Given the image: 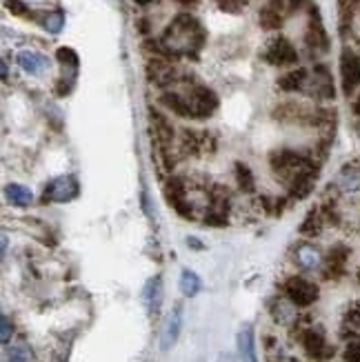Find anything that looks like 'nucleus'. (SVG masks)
<instances>
[{
  "mask_svg": "<svg viewBox=\"0 0 360 362\" xmlns=\"http://www.w3.org/2000/svg\"><path fill=\"white\" fill-rule=\"evenodd\" d=\"M56 58L60 60V65L69 69V71H78V54L71 49V47H60L56 52Z\"/></svg>",
  "mask_w": 360,
  "mask_h": 362,
  "instance_id": "f704fd0d",
  "label": "nucleus"
},
{
  "mask_svg": "<svg viewBox=\"0 0 360 362\" xmlns=\"http://www.w3.org/2000/svg\"><path fill=\"white\" fill-rule=\"evenodd\" d=\"M260 204H262V209L272 214V216H280L285 211L287 207V200L285 198H278V196H262L260 198Z\"/></svg>",
  "mask_w": 360,
  "mask_h": 362,
  "instance_id": "72a5a7b5",
  "label": "nucleus"
},
{
  "mask_svg": "<svg viewBox=\"0 0 360 362\" xmlns=\"http://www.w3.org/2000/svg\"><path fill=\"white\" fill-rule=\"evenodd\" d=\"M352 112H354V116L360 120V93H358V96L352 100Z\"/></svg>",
  "mask_w": 360,
  "mask_h": 362,
  "instance_id": "a19ab883",
  "label": "nucleus"
},
{
  "mask_svg": "<svg viewBox=\"0 0 360 362\" xmlns=\"http://www.w3.org/2000/svg\"><path fill=\"white\" fill-rule=\"evenodd\" d=\"M216 140L207 132H194V129H185L180 140H178V151L182 156H202L207 151H214Z\"/></svg>",
  "mask_w": 360,
  "mask_h": 362,
  "instance_id": "ddd939ff",
  "label": "nucleus"
},
{
  "mask_svg": "<svg viewBox=\"0 0 360 362\" xmlns=\"http://www.w3.org/2000/svg\"><path fill=\"white\" fill-rule=\"evenodd\" d=\"M340 336L345 340H360V303H352L342 313Z\"/></svg>",
  "mask_w": 360,
  "mask_h": 362,
  "instance_id": "393cba45",
  "label": "nucleus"
},
{
  "mask_svg": "<svg viewBox=\"0 0 360 362\" xmlns=\"http://www.w3.org/2000/svg\"><path fill=\"white\" fill-rule=\"evenodd\" d=\"M287 362H301V360H296V358H289Z\"/></svg>",
  "mask_w": 360,
  "mask_h": 362,
  "instance_id": "49530a36",
  "label": "nucleus"
},
{
  "mask_svg": "<svg viewBox=\"0 0 360 362\" xmlns=\"http://www.w3.org/2000/svg\"><path fill=\"white\" fill-rule=\"evenodd\" d=\"M287 13H289V5H287V0H269L267 5H265L258 13V23L262 29H267V31H276L283 27L285 18H287Z\"/></svg>",
  "mask_w": 360,
  "mask_h": 362,
  "instance_id": "f3484780",
  "label": "nucleus"
},
{
  "mask_svg": "<svg viewBox=\"0 0 360 362\" xmlns=\"http://www.w3.org/2000/svg\"><path fill=\"white\" fill-rule=\"evenodd\" d=\"M233 176H236L238 189L245 194H254L256 192V178H254V171L249 169L245 163H236L233 165Z\"/></svg>",
  "mask_w": 360,
  "mask_h": 362,
  "instance_id": "c85d7f7f",
  "label": "nucleus"
},
{
  "mask_svg": "<svg viewBox=\"0 0 360 362\" xmlns=\"http://www.w3.org/2000/svg\"><path fill=\"white\" fill-rule=\"evenodd\" d=\"M342 360L345 362H360V340H349L345 351H342Z\"/></svg>",
  "mask_w": 360,
  "mask_h": 362,
  "instance_id": "e433bc0d",
  "label": "nucleus"
},
{
  "mask_svg": "<svg viewBox=\"0 0 360 362\" xmlns=\"http://www.w3.org/2000/svg\"><path fill=\"white\" fill-rule=\"evenodd\" d=\"M163 194L180 218H194V204L190 202V185L182 176H169L163 185Z\"/></svg>",
  "mask_w": 360,
  "mask_h": 362,
  "instance_id": "423d86ee",
  "label": "nucleus"
},
{
  "mask_svg": "<svg viewBox=\"0 0 360 362\" xmlns=\"http://www.w3.org/2000/svg\"><path fill=\"white\" fill-rule=\"evenodd\" d=\"M5 194H7L9 202L16 204V207H21V209L29 207L31 200H34V194H31V189H27L25 185H18V182L7 185L5 187Z\"/></svg>",
  "mask_w": 360,
  "mask_h": 362,
  "instance_id": "cd10ccee",
  "label": "nucleus"
},
{
  "mask_svg": "<svg viewBox=\"0 0 360 362\" xmlns=\"http://www.w3.org/2000/svg\"><path fill=\"white\" fill-rule=\"evenodd\" d=\"M161 40L165 42L167 49L176 56V60L182 56L196 58L198 52L202 49V45L207 40V31L202 29L200 21L194 13L180 11L176 18L169 23Z\"/></svg>",
  "mask_w": 360,
  "mask_h": 362,
  "instance_id": "f03ea898",
  "label": "nucleus"
},
{
  "mask_svg": "<svg viewBox=\"0 0 360 362\" xmlns=\"http://www.w3.org/2000/svg\"><path fill=\"white\" fill-rule=\"evenodd\" d=\"M187 245H192L194 249H200V245H198V240H196V238H190V240H187Z\"/></svg>",
  "mask_w": 360,
  "mask_h": 362,
  "instance_id": "37998d69",
  "label": "nucleus"
},
{
  "mask_svg": "<svg viewBox=\"0 0 360 362\" xmlns=\"http://www.w3.org/2000/svg\"><path fill=\"white\" fill-rule=\"evenodd\" d=\"M187 100L192 105V112H194V118L200 120V118H209L216 109H218V96L216 91L207 85H200V83H192L190 89L185 91Z\"/></svg>",
  "mask_w": 360,
  "mask_h": 362,
  "instance_id": "1a4fd4ad",
  "label": "nucleus"
},
{
  "mask_svg": "<svg viewBox=\"0 0 360 362\" xmlns=\"http://www.w3.org/2000/svg\"><path fill=\"white\" fill-rule=\"evenodd\" d=\"M163 298H165V289H163V278L161 276H153L147 287L143 291V300H145V307L149 311V316H158L161 313V307H163Z\"/></svg>",
  "mask_w": 360,
  "mask_h": 362,
  "instance_id": "4be33fe9",
  "label": "nucleus"
},
{
  "mask_svg": "<svg viewBox=\"0 0 360 362\" xmlns=\"http://www.w3.org/2000/svg\"><path fill=\"white\" fill-rule=\"evenodd\" d=\"M18 65L25 74L36 76V78L50 71V60H47V56H42L40 52H34V49H23L18 54Z\"/></svg>",
  "mask_w": 360,
  "mask_h": 362,
  "instance_id": "aec40b11",
  "label": "nucleus"
},
{
  "mask_svg": "<svg viewBox=\"0 0 360 362\" xmlns=\"http://www.w3.org/2000/svg\"><path fill=\"white\" fill-rule=\"evenodd\" d=\"M42 27L50 31V34H60L62 27H65V13H62L60 9H54V11H47L42 13Z\"/></svg>",
  "mask_w": 360,
  "mask_h": 362,
  "instance_id": "7c9ffc66",
  "label": "nucleus"
},
{
  "mask_svg": "<svg viewBox=\"0 0 360 362\" xmlns=\"http://www.w3.org/2000/svg\"><path fill=\"white\" fill-rule=\"evenodd\" d=\"M161 105L165 109H169V112L174 116H178V118H194L192 105H190V100H187L185 93L167 89V91H163V96H161Z\"/></svg>",
  "mask_w": 360,
  "mask_h": 362,
  "instance_id": "412c9836",
  "label": "nucleus"
},
{
  "mask_svg": "<svg viewBox=\"0 0 360 362\" xmlns=\"http://www.w3.org/2000/svg\"><path fill=\"white\" fill-rule=\"evenodd\" d=\"M307 78H309V69L305 67H294L291 71L283 74L278 78V89L285 91V93H296V91H305L307 85Z\"/></svg>",
  "mask_w": 360,
  "mask_h": 362,
  "instance_id": "b1692460",
  "label": "nucleus"
},
{
  "mask_svg": "<svg viewBox=\"0 0 360 362\" xmlns=\"http://www.w3.org/2000/svg\"><path fill=\"white\" fill-rule=\"evenodd\" d=\"M325 227H330L327 225V220H325V216H323V211H320V207H314L311 209L307 216H305V220L301 223V235H305V238H318V235L325 231Z\"/></svg>",
  "mask_w": 360,
  "mask_h": 362,
  "instance_id": "a878e982",
  "label": "nucleus"
},
{
  "mask_svg": "<svg viewBox=\"0 0 360 362\" xmlns=\"http://www.w3.org/2000/svg\"><path fill=\"white\" fill-rule=\"evenodd\" d=\"M7 251V235H3V254Z\"/></svg>",
  "mask_w": 360,
  "mask_h": 362,
  "instance_id": "c03bdc74",
  "label": "nucleus"
},
{
  "mask_svg": "<svg viewBox=\"0 0 360 362\" xmlns=\"http://www.w3.org/2000/svg\"><path fill=\"white\" fill-rule=\"evenodd\" d=\"M296 305H291L287 298H278V300H274L269 305V311H272V318L280 325H296L298 322V313H296Z\"/></svg>",
  "mask_w": 360,
  "mask_h": 362,
  "instance_id": "bb28decb",
  "label": "nucleus"
},
{
  "mask_svg": "<svg viewBox=\"0 0 360 362\" xmlns=\"http://www.w3.org/2000/svg\"><path fill=\"white\" fill-rule=\"evenodd\" d=\"M236 349H238L240 362H258V356H256V338H254L252 325H245L240 332H238V336H236Z\"/></svg>",
  "mask_w": 360,
  "mask_h": 362,
  "instance_id": "5701e85b",
  "label": "nucleus"
},
{
  "mask_svg": "<svg viewBox=\"0 0 360 362\" xmlns=\"http://www.w3.org/2000/svg\"><path fill=\"white\" fill-rule=\"evenodd\" d=\"M11 336H13V322L9 320V316H3V334H0V340H3L5 347L9 344Z\"/></svg>",
  "mask_w": 360,
  "mask_h": 362,
  "instance_id": "58836bf2",
  "label": "nucleus"
},
{
  "mask_svg": "<svg viewBox=\"0 0 360 362\" xmlns=\"http://www.w3.org/2000/svg\"><path fill=\"white\" fill-rule=\"evenodd\" d=\"M78 196V180L74 176H58L42 192V202H69Z\"/></svg>",
  "mask_w": 360,
  "mask_h": 362,
  "instance_id": "dca6fc26",
  "label": "nucleus"
},
{
  "mask_svg": "<svg viewBox=\"0 0 360 362\" xmlns=\"http://www.w3.org/2000/svg\"><path fill=\"white\" fill-rule=\"evenodd\" d=\"M3 362H31V349L27 344H13L11 349L5 351Z\"/></svg>",
  "mask_w": 360,
  "mask_h": 362,
  "instance_id": "473e14b6",
  "label": "nucleus"
},
{
  "mask_svg": "<svg viewBox=\"0 0 360 362\" xmlns=\"http://www.w3.org/2000/svg\"><path fill=\"white\" fill-rule=\"evenodd\" d=\"M227 362H231V360H227Z\"/></svg>",
  "mask_w": 360,
  "mask_h": 362,
  "instance_id": "de8ad7c7",
  "label": "nucleus"
},
{
  "mask_svg": "<svg viewBox=\"0 0 360 362\" xmlns=\"http://www.w3.org/2000/svg\"><path fill=\"white\" fill-rule=\"evenodd\" d=\"M305 45L307 49L314 56H323L330 52V36H327L320 11L311 5L309 7V23H307V31H305Z\"/></svg>",
  "mask_w": 360,
  "mask_h": 362,
  "instance_id": "9d476101",
  "label": "nucleus"
},
{
  "mask_svg": "<svg viewBox=\"0 0 360 362\" xmlns=\"http://www.w3.org/2000/svg\"><path fill=\"white\" fill-rule=\"evenodd\" d=\"M5 7L13 13V16H21V18H27V21H42V16L31 11L25 3H21V0H7Z\"/></svg>",
  "mask_w": 360,
  "mask_h": 362,
  "instance_id": "2f4dec72",
  "label": "nucleus"
},
{
  "mask_svg": "<svg viewBox=\"0 0 360 362\" xmlns=\"http://www.w3.org/2000/svg\"><path fill=\"white\" fill-rule=\"evenodd\" d=\"M307 3V0H287V5H289V11H298L303 5Z\"/></svg>",
  "mask_w": 360,
  "mask_h": 362,
  "instance_id": "ea45409f",
  "label": "nucleus"
},
{
  "mask_svg": "<svg viewBox=\"0 0 360 362\" xmlns=\"http://www.w3.org/2000/svg\"><path fill=\"white\" fill-rule=\"evenodd\" d=\"M294 260H296V264H298L303 272H320L323 264H325L323 251L314 243H303V245L296 247Z\"/></svg>",
  "mask_w": 360,
  "mask_h": 362,
  "instance_id": "a211bd4d",
  "label": "nucleus"
},
{
  "mask_svg": "<svg viewBox=\"0 0 360 362\" xmlns=\"http://www.w3.org/2000/svg\"><path fill=\"white\" fill-rule=\"evenodd\" d=\"M149 127H151L156 147L171 149V145H174V140H176V129H174V124L169 122V118L153 107L149 109Z\"/></svg>",
  "mask_w": 360,
  "mask_h": 362,
  "instance_id": "4468645a",
  "label": "nucleus"
},
{
  "mask_svg": "<svg viewBox=\"0 0 360 362\" xmlns=\"http://www.w3.org/2000/svg\"><path fill=\"white\" fill-rule=\"evenodd\" d=\"M180 293L182 296H187V298H194L198 291H200V287H202V282H200V278H198V274H194L192 269H182V274H180Z\"/></svg>",
  "mask_w": 360,
  "mask_h": 362,
  "instance_id": "c756f323",
  "label": "nucleus"
},
{
  "mask_svg": "<svg viewBox=\"0 0 360 362\" xmlns=\"http://www.w3.org/2000/svg\"><path fill=\"white\" fill-rule=\"evenodd\" d=\"M202 220H205V225H209V227H225V225H227V214H221V211H207Z\"/></svg>",
  "mask_w": 360,
  "mask_h": 362,
  "instance_id": "4c0bfd02",
  "label": "nucleus"
},
{
  "mask_svg": "<svg viewBox=\"0 0 360 362\" xmlns=\"http://www.w3.org/2000/svg\"><path fill=\"white\" fill-rule=\"evenodd\" d=\"M274 176L289 189L291 200H303L311 194L318 178V160L311 153L296 149H276L269 156Z\"/></svg>",
  "mask_w": 360,
  "mask_h": 362,
  "instance_id": "f257e3e1",
  "label": "nucleus"
},
{
  "mask_svg": "<svg viewBox=\"0 0 360 362\" xmlns=\"http://www.w3.org/2000/svg\"><path fill=\"white\" fill-rule=\"evenodd\" d=\"M349 258H352V249L347 245H334L330 249V254L325 256V264H323V278L325 280H340L349 269Z\"/></svg>",
  "mask_w": 360,
  "mask_h": 362,
  "instance_id": "9b49d317",
  "label": "nucleus"
},
{
  "mask_svg": "<svg viewBox=\"0 0 360 362\" xmlns=\"http://www.w3.org/2000/svg\"><path fill=\"white\" fill-rule=\"evenodd\" d=\"M330 189H334V194L338 196L360 194V160H354V163H347L345 167H340L338 176L334 178V185H330Z\"/></svg>",
  "mask_w": 360,
  "mask_h": 362,
  "instance_id": "2eb2a0df",
  "label": "nucleus"
},
{
  "mask_svg": "<svg viewBox=\"0 0 360 362\" xmlns=\"http://www.w3.org/2000/svg\"><path fill=\"white\" fill-rule=\"evenodd\" d=\"M176 3L182 5V7H194V5L198 3V0H176Z\"/></svg>",
  "mask_w": 360,
  "mask_h": 362,
  "instance_id": "79ce46f5",
  "label": "nucleus"
},
{
  "mask_svg": "<svg viewBox=\"0 0 360 362\" xmlns=\"http://www.w3.org/2000/svg\"><path fill=\"white\" fill-rule=\"evenodd\" d=\"M265 356H267L269 362H283V360H285V358H283V349H280L278 340L272 338V336L265 338Z\"/></svg>",
  "mask_w": 360,
  "mask_h": 362,
  "instance_id": "c9c22d12",
  "label": "nucleus"
},
{
  "mask_svg": "<svg viewBox=\"0 0 360 362\" xmlns=\"http://www.w3.org/2000/svg\"><path fill=\"white\" fill-rule=\"evenodd\" d=\"M296 332H298L296 338H298L307 358H311L314 362H327V360L334 358L336 349H334V344L327 340V334H325L323 327L296 322Z\"/></svg>",
  "mask_w": 360,
  "mask_h": 362,
  "instance_id": "7ed1b4c3",
  "label": "nucleus"
},
{
  "mask_svg": "<svg viewBox=\"0 0 360 362\" xmlns=\"http://www.w3.org/2000/svg\"><path fill=\"white\" fill-rule=\"evenodd\" d=\"M356 278H358V282H360V262H358V267H356Z\"/></svg>",
  "mask_w": 360,
  "mask_h": 362,
  "instance_id": "a18cd8bd",
  "label": "nucleus"
},
{
  "mask_svg": "<svg viewBox=\"0 0 360 362\" xmlns=\"http://www.w3.org/2000/svg\"><path fill=\"white\" fill-rule=\"evenodd\" d=\"M340 81H342V93L349 98L360 87V56L345 47V52L340 56Z\"/></svg>",
  "mask_w": 360,
  "mask_h": 362,
  "instance_id": "f8f14e48",
  "label": "nucleus"
},
{
  "mask_svg": "<svg viewBox=\"0 0 360 362\" xmlns=\"http://www.w3.org/2000/svg\"><path fill=\"white\" fill-rule=\"evenodd\" d=\"M182 329V307L176 305L171 309V313L167 316L165 325H163V334H161V351H171V347L176 344L178 336Z\"/></svg>",
  "mask_w": 360,
  "mask_h": 362,
  "instance_id": "6ab92c4d",
  "label": "nucleus"
},
{
  "mask_svg": "<svg viewBox=\"0 0 360 362\" xmlns=\"http://www.w3.org/2000/svg\"><path fill=\"white\" fill-rule=\"evenodd\" d=\"M283 296L298 309H307L318 303L320 289L314 280L303 278V276H291L283 282Z\"/></svg>",
  "mask_w": 360,
  "mask_h": 362,
  "instance_id": "20e7f679",
  "label": "nucleus"
},
{
  "mask_svg": "<svg viewBox=\"0 0 360 362\" xmlns=\"http://www.w3.org/2000/svg\"><path fill=\"white\" fill-rule=\"evenodd\" d=\"M147 78H149V83L156 85V87H161V89H169V87H174L178 83L185 81V74L178 69V65L174 60H165V58H149L147 60Z\"/></svg>",
  "mask_w": 360,
  "mask_h": 362,
  "instance_id": "39448f33",
  "label": "nucleus"
},
{
  "mask_svg": "<svg viewBox=\"0 0 360 362\" xmlns=\"http://www.w3.org/2000/svg\"><path fill=\"white\" fill-rule=\"evenodd\" d=\"M262 60L267 62V65H274V67H291L298 62V52H296L291 40L278 36V38L267 40V45H265Z\"/></svg>",
  "mask_w": 360,
  "mask_h": 362,
  "instance_id": "6e6552de",
  "label": "nucleus"
},
{
  "mask_svg": "<svg viewBox=\"0 0 360 362\" xmlns=\"http://www.w3.org/2000/svg\"><path fill=\"white\" fill-rule=\"evenodd\" d=\"M309 98H316V100H334L336 98V87H334V78H332V71L327 69V65L318 62L314 65V69L309 71V78H307V85H305V91Z\"/></svg>",
  "mask_w": 360,
  "mask_h": 362,
  "instance_id": "0eeeda50",
  "label": "nucleus"
}]
</instances>
